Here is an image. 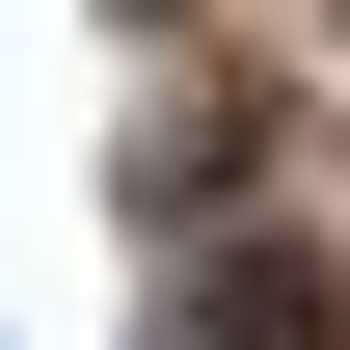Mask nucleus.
I'll return each mask as SVG.
<instances>
[{"instance_id":"nucleus-1","label":"nucleus","mask_w":350,"mask_h":350,"mask_svg":"<svg viewBox=\"0 0 350 350\" xmlns=\"http://www.w3.org/2000/svg\"><path fill=\"white\" fill-rule=\"evenodd\" d=\"M162 350H350V269L323 243H189L162 269Z\"/></svg>"}]
</instances>
